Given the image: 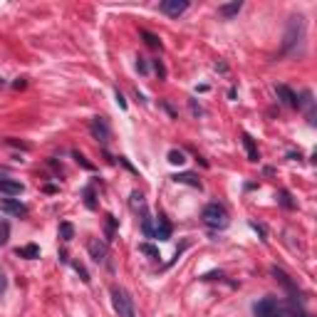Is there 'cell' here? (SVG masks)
<instances>
[{
  "label": "cell",
  "mask_w": 317,
  "mask_h": 317,
  "mask_svg": "<svg viewBox=\"0 0 317 317\" xmlns=\"http://www.w3.org/2000/svg\"><path fill=\"white\" fill-rule=\"evenodd\" d=\"M302 33H305V18H302V15H292V18H290V23H287V33H285L282 52H290V50L302 40Z\"/></svg>",
  "instance_id": "6da1fadb"
},
{
  "label": "cell",
  "mask_w": 317,
  "mask_h": 317,
  "mask_svg": "<svg viewBox=\"0 0 317 317\" xmlns=\"http://www.w3.org/2000/svg\"><path fill=\"white\" fill-rule=\"evenodd\" d=\"M117 104H119L121 109H126V99H124V97H121L119 92H117Z\"/></svg>",
  "instance_id": "f1b7e54d"
},
{
  "label": "cell",
  "mask_w": 317,
  "mask_h": 317,
  "mask_svg": "<svg viewBox=\"0 0 317 317\" xmlns=\"http://www.w3.org/2000/svg\"><path fill=\"white\" fill-rule=\"evenodd\" d=\"M201 218H203V223L208 228H226L228 226V213H226V208L221 203H208L203 208Z\"/></svg>",
  "instance_id": "7a4b0ae2"
},
{
  "label": "cell",
  "mask_w": 317,
  "mask_h": 317,
  "mask_svg": "<svg viewBox=\"0 0 317 317\" xmlns=\"http://www.w3.org/2000/svg\"><path fill=\"white\" fill-rule=\"evenodd\" d=\"M3 84H5V82H3V79H0V87H3Z\"/></svg>",
  "instance_id": "f546056e"
},
{
  "label": "cell",
  "mask_w": 317,
  "mask_h": 317,
  "mask_svg": "<svg viewBox=\"0 0 317 317\" xmlns=\"http://www.w3.org/2000/svg\"><path fill=\"white\" fill-rule=\"evenodd\" d=\"M176 184H186V186H194V189H201V179L196 174H176L174 176Z\"/></svg>",
  "instance_id": "7c38bea8"
},
{
  "label": "cell",
  "mask_w": 317,
  "mask_h": 317,
  "mask_svg": "<svg viewBox=\"0 0 317 317\" xmlns=\"http://www.w3.org/2000/svg\"><path fill=\"white\" fill-rule=\"evenodd\" d=\"M158 10L171 15V18H179V15H184L189 10V0H164V3L158 5Z\"/></svg>",
  "instance_id": "5b68a950"
},
{
  "label": "cell",
  "mask_w": 317,
  "mask_h": 317,
  "mask_svg": "<svg viewBox=\"0 0 317 317\" xmlns=\"http://www.w3.org/2000/svg\"><path fill=\"white\" fill-rule=\"evenodd\" d=\"M0 208H3L5 213H10V216H18V218L28 216V206L15 201V198H3V201H0Z\"/></svg>",
  "instance_id": "52a82bcc"
},
{
  "label": "cell",
  "mask_w": 317,
  "mask_h": 317,
  "mask_svg": "<svg viewBox=\"0 0 317 317\" xmlns=\"http://www.w3.org/2000/svg\"><path fill=\"white\" fill-rule=\"evenodd\" d=\"M141 231H144V236H146V238H154V226H151V218H149V216H144V221H141Z\"/></svg>",
  "instance_id": "d6986e66"
},
{
  "label": "cell",
  "mask_w": 317,
  "mask_h": 317,
  "mask_svg": "<svg viewBox=\"0 0 317 317\" xmlns=\"http://www.w3.org/2000/svg\"><path fill=\"white\" fill-rule=\"evenodd\" d=\"M169 161H171L174 166H181V164H186V156H184V151L171 149V151H169Z\"/></svg>",
  "instance_id": "2e32d148"
},
{
  "label": "cell",
  "mask_w": 317,
  "mask_h": 317,
  "mask_svg": "<svg viewBox=\"0 0 317 317\" xmlns=\"http://www.w3.org/2000/svg\"><path fill=\"white\" fill-rule=\"evenodd\" d=\"M72 268L77 270V275L82 277V282H89V273H87V268H84L82 263H72Z\"/></svg>",
  "instance_id": "ffe728a7"
},
{
  "label": "cell",
  "mask_w": 317,
  "mask_h": 317,
  "mask_svg": "<svg viewBox=\"0 0 317 317\" xmlns=\"http://www.w3.org/2000/svg\"><path fill=\"white\" fill-rule=\"evenodd\" d=\"M273 275H275V277H277V280H280V282H282V285H285V287H287L290 292H295V285H292V282L287 280V275H285L282 270H277V268H273Z\"/></svg>",
  "instance_id": "ac0fdd59"
},
{
  "label": "cell",
  "mask_w": 317,
  "mask_h": 317,
  "mask_svg": "<svg viewBox=\"0 0 317 317\" xmlns=\"http://www.w3.org/2000/svg\"><path fill=\"white\" fill-rule=\"evenodd\" d=\"M87 250H89V255H92L94 263H107V245L99 243L97 238H92V240L87 243Z\"/></svg>",
  "instance_id": "9c48e42d"
},
{
  "label": "cell",
  "mask_w": 317,
  "mask_h": 317,
  "mask_svg": "<svg viewBox=\"0 0 317 317\" xmlns=\"http://www.w3.org/2000/svg\"><path fill=\"white\" fill-rule=\"evenodd\" d=\"M75 158H77V164H82V166H84V169H94V166H92V164H89V161H87V158H84V156H82V154H79V151H75Z\"/></svg>",
  "instance_id": "cb8c5ba5"
},
{
  "label": "cell",
  "mask_w": 317,
  "mask_h": 317,
  "mask_svg": "<svg viewBox=\"0 0 317 317\" xmlns=\"http://www.w3.org/2000/svg\"><path fill=\"white\" fill-rule=\"evenodd\" d=\"M136 70H139L141 75H146V72H149V67H146V62H144V60H139V62H136Z\"/></svg>",
  "instance_id": "4316f807"
},
{
  "label": "cell",
  "mask_w": 317,
  "mask_h": 317,
  "mask_svg": "<svg viewBox=\"0 0 317 317\" xmlns=\"http://www.w3.org/2000/svg\"><path fill=\"white\" fill-rule=\"evenodd\" d=\"M280 198H282V206L292 208V203H290V196H287V191H282V194H280Z\"/></svg>",
  "instance_id": "83f0119b"
},
{
  "label": "cell",
  "mask_w": 317,
  "mask_h": 317,
  "mask_svg": "<svg viewBox=\"0 0 317 317\" xmlns=\"http://www.w3.org/2000/svg\"><path fill=\"white\" fill-rule=\"evenodd\" d=\"M131 206H134V208H144V196H141L139 191L131 194Z\"/></svg>",
  "instance_id": "603a6c76"
},
{
  "label": "cell",
  "mask_w": 317,
  "mask_h": 317,
  "mask_svg": "<svg viewBox=\"0 0 317 317\" xmlns=\"http://www.w3.org/2000/svg\"><path fill=\"white\" fill-rule=\"evenodd\" d=\"M240 8H243L240 0H233V3H228V5H221V8H218V13H221L223 18H233V15H238V13H240Z\"/></svg>",
  "instance_id": "4fadbf2b"
},
{
  "label": "cell",
  "mask_w": 317,
  "mask_h": 317,
  "mask_svg": "<svg viewBox=\"0 0 317 317\" xmlns=\"http://www.w3.org/2000/svg\"><path fill=\"white\" fill-rule=\"evenodd\" d=\"M25 191V186L20 181L13 179H0V194H8V196H20Z\"/></svg>",
  "instance_id": "30bf717a"
},
{
  "label": "cell",
  "mask_w": 317,
  "mask_h": 317,
  "mask_svg": "<svg viewBox=\"0 0 317 317\" xmlns=\"http://www.w3.org/2000/svg\"><path fill=\"white\" fill-rule=\"evenodd\" d=\"M112 307L119 317H134V302H131V295L121 287H114L112 290Z\"/></svg>",
  "instance_id": "3957f363"
},
{
  "label": "cell",
  "mask_w": 317,
  "mask_h": 317,
  "mask_svg": "<svg viewBox=\"0 0 317 317\" xmlns=\"http://www.w3.org/2000/svg\"><path fill=\"white\" fill-rule=\"evenodd\" d=\"M141 35L146 38V45H149V47H154V50L161 47V42H158V38H156V35H151V33H141Z\"/></svg>",
  "instance_id": "44dd1931"
},
{
  "label": "cell",
  "mask_w": 317,
  "mask_h": 317,
  "mask_svg": "<svg viewBox=\"0 0 317 317\" xmlns=\"http://www.w3.org/2000/svg\"><path fill=\"white\" fill-rule=\"evenodd\" d=\"M18 255L20 258H38L40 255V248L38 245H25V248H18Z\"/></svg>",
  "instance_id": "e0dca14e"
},
{
  "label": "cell",
  "mask_w": 317,
  "mask_h": 317,
  "mask_svg": "<svg viewBox=\"0 0 317 317\" xmlns=\"http://www.w3.org/2000/svg\"><path fill=\"white\" fill-rule=\"evenodd\" d=\"M243 146H245V151H248V158H250V161H258L260 154H258V149H255V141H253L248 134H243Z\"/></svg>",
  "instance_id": "5bb4252c"
},
{
  "label": "cell",
  "mask_w": 317,
  "mask_h": 317,
  "mask_svg": "<svg viewBox=\"0 0 317 317\" xmlns=\"http://www.w3.org/2000/svg\"><path fill=\"white\" fill-rule=\"evenodd\" d=\"M253 312L255 317H280V305L275 297H263L260 302H255Z\"/></svg>",
  "instance_id": "277c9868"
},
{
  "label": "cell",
  "mask_w": 317,
  "mask_h": 317,
  "mask_svg": "<svg viewBox=\"0 0 317 317\" xmlns=\"http://www.w3.org/2000/svg\"><path fill=\"white\" fill-rule=\"evenodd\" d=\"M154 238H158V240H169L171 238V226H169V221L164 216H158V226L154 228Z\"/></svg>",
  "instance_id": "8fae6325"
},
{
  "label": "cell",
  "mask_w": 317,
  "mask_h": 317,
  "mask_svg": "<svg viewBox=\"0 0 317 317\" xmlns=\"http://www.w3.org/2000/svg\"><path fill=\"white\" fill-rule=\"evenodd\" d=\"M60 238H62L65 243H70V240L75 238V228H72V223H60Z\"/></svg>",
  "instance_id": "9a60e30c"
},
{
  "label": "cell",
  "mask_w": 317,
  "mask_h": 317,
  "mask_svg": "<svg viewBox=\"0 0 317 317\" xmlns=\"http://www.w3.org/2000/svg\"><path fill=\"white\" fill-rule=\"evenodd\" d=\"M8 290V280H5V275H3V270H0V295H3Z\"/></svg>",
  "instance_id": "484cf974"
},
{
  "label": "cell",
  "mask_w": 317,
  "mask_h": 317,
  "mask_svg": "<svg viewBox=\"0 0 317 317\" xmlns=\"http://www.w3.org/2000/svg\"><path fill=\"white\" fill-rule=\"evenodd\" d=\"M89 129H92V136H94L97 141H102V144H107V141H109V136H112V129H109V124H107L102 117H94Z\"/></svg>",
  "instance_id": "8992f818"
},
{
  "label": "cell",
  "mask_w": 317,
  "mask_h": 317,
  "mask_svg": "<svg viewBox=\"0 0 317 317\" xmlns=\"http://www.w3.org/2000/svg\"><path fill=\"white\" fill-rule=\"evenodd\" d=\"M275 92H277V97L282 99V104H287V107H292V109H297V107H300V99H297V94H295L290 87H285V84H275Z\"/></svg>",
  "instance_id": "ba28073f"
},
{
  "label": "cell",
  "mask_w": 317,
  "mask_h": 317,
  "mask_svg": "<svg viewBox=\"0 0 317 317\" xmlns=\"http://www.w3.org/2000/svg\"><path fill=\"white\" fill-rule=\"evenodd\" d=\"M84 196H87V206H89V208H94L97 203H94V194H92V189H87V191H84Z\"/></svg>",
  "instance_id": "d4e9b609"
},
{
  "label": "cell",
  "mask_w": 317,
  "mask_h": 317,
  "mask_svg": "<svg viewBox=\"0 0 317 317\" xmlns=\"http://www.w3.org/2000/svg\"><path fill=\"white\" fill-rule=\"evenodd\" d=\"M139 250H141V253H146L149 258H158V250H156L154 245H149V243H141V245H139Z\"/></svg>",
  "instance_id": "7402d4cb"
}]
</instances>
